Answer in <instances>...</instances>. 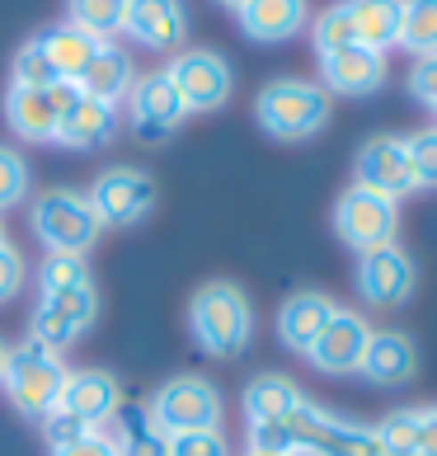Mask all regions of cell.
Wrapping results in <instances>:
<instances>
[{"label": "cell", "mask_w": 437, "mask_h": 456, "mask_svg": "<svg viewBox=\"0 0 437 456\" xmlns=\"http://www.w3.org/2000/svg\"><path fill=\"white\" fill-rule=\"evenodd\" d=\"M235 24L255 43H287L311 24V5L306 0H245L235 10Z\"/></svg>", "instance_id": "22"}, {"label": "cell", "mask_w": 437, "mask_h": 456, "mask_svg": "<svg viewBox=\"0 0 437 456\" xmlns=\"http://www.w3.org/2000/svg\"><path fill=\"white\" fill-rule=\"evenodd\" d=\"M123 33L146 53H183L189 38V5L183 0H127Z\"/></svg>", "instance_id": "17"}, {"label": "cell", "mask_w": 437, "mask_h": 456, "mask_svg": "<svg viewBox=\"0 0 437 456\" xmlns=\"http://www.w3.org/2000/svg\"><path fill=\"white\" fill-rule=\"evenodd\" d=\"M90 208L99 216V226H137L146 222L150 212H156V179H150L146 170H137V165H109V170H99V179L90 183Z\"/></svg>", "instance_id": "9"}, {"label": "cell", "mask_w": 437, "mask_h": 456, "mask_svg": "<svg viewBox=\"0 0 437 456\" xmlns=\"http://www.w3.org/2000/svg\"><path fill=\"white\" fill-rule=\"evenodd\" d=\"M320 86L334 94H348V99H362V94H376L385 86V57L372 53V47H339V53H325L320 57Z\"/></svg>", "instance_id": "18"}, {"label": "cell", "mask_w": 437, "mask_h": 456, "mask_svg": "<svg viewBox=\"0 0 437 456\" xmlns=\"http://www.w3.org/2000/svg\"><path fill=\"white\" fill-rule=\"evenodd\" d=\"M216 5H226V10H240V5H245V0H216Z\"/></svg>", "instance_id": "42"}, {"label": "cell", "mask_w": 437, "mask_h": 456, "mask_svg": "<svg viewBox=\"0 0 437 456\" xmlns=\"http://www.w3.org/2000/svg\"><path fill=\"white\" fill-rule=\"evenodd\" d=\"M28 231L47 255H90L99 240V216L85 193L76 189H47L28 208Z\"/></svg>", "instance_id": "4"}, {"label": "cell", "mask_w": 437, "mask_h": 456, "mask_svg": "<svg viewBox=\"0 0 437 456\" xmlns=\"http://www.w3.org/2000/svg\"><path fill=\"white\" fill-rule=\"evenodd\" d=\"M117 404H123V381H117L109 367H76V371H66L57 410L76 414L80 424H90V428H104L109 419L117 414Z\"/></svg>", "instance_id": "16"}, {"label": "cell", "mask_w": 437, "mask_h": 456, "mask_svg": "<svg viewBox=\"0 0 437 456\" xmlns=\"http://www.w3.org/2000/svg\"><path fill=\"white\" fill-rule=\"evenodd\" d=\"M165 76L174 80V90H179L189 113H216L231 104L235 76H231V61L216 47H183V53L170 57Z\"/></svg>", "instance_id": "10"}, {"label": "cell", "mask_w": 437, "mask_h": 456, "mask_svg": "<svg viewBox=\"0 0 437 456\" xmlns=\"http://www.w3.org/2000/svg\"><path fill=\"white\" fill-rule=\"evenodd\" d=\"M80 90L71 86V80H61V86L53 90H20L10 86L5 90V123L20 142H53L57 137V118L66 113V104H71Z\"/></svg>", "instance_id": "15"}, {"label": "cell", "mask_w": 437, "mask_h": 456, "mask_svg": "<svg viewBox=\"0 0 437 456\" xmlns=\"http://www.w3.org/2000/svg\"><path fill=\"white\" fill-rule=\"evenodd\" d=\"M424 424H428V404H409V410H391L381 419L376 437L385 456H418V443H424Z\"/></svg>", "instance_id": "29"}, {"label": "cell", "mask_w": 437, "mask_h": 456, "mask_svg": "<svg viewBox=\"0 0 437 456\" xmlns=\"http://www.w3.org/2000/svg\"><path fill=\"white\" fill-rule=\"evenodd\" d=\"M33 43H38V53L47 57V66L57 71V80H80V71L90 66V57H94V38H85L80 28H71V24H53V28H43V33H33Z\"/></svg>", "instance_id": "27"}, {"label": "cell", "mask_w": 437, "mask_h": 456, "mask_svg": "<svg viewBox=\"0 0 437 456\" xmlns=\"http://www.w3.org/2000/svg\"><path fill=\"white\" fill-rule=\"evenodd\" d=\"M352 282L372 311H400L418 292V264L405 245H381L372 255H358Z\"/></svg>", "instance_id": "11"}, {"label": "cell", "mask_w": 437, "mask_h": 456, "mask_svg": "<svg viewBox=\"0 0 437 456\" xmlns=\"http://www.w3.org/2000/svg\"><path fill=\"white\" fill-rule=\"evenodd\" d=\"M80 282H94L85 255H47L38 268V292H61V287H80Z\"/></svg>", "instance_id": "32"}, {"label": "cell", "mask_w": 437, "mask_h": 456, "mask_svg": "<svg viewBox=\"0 0 437 456\" xmlns=\"http://www.w3.org/2000/svg\"><path fill=\"white\" fill-rule=\"evenodd\" d=\"M94 320H99V287L94 282L61 287V292H38V306L28 315V339H38L53 353H66L94 330Z\"/></svg>", "instance_id": "7"}, {"label": "cell", "mask_w": 437, "mask_h": 456, "mask_svg": "<svg viewBox=\"0 0 437 456\" xmlns=\"http://www.w3.org/2000/svg\"><path fill=\"white\" fill-rule=\"evenodd\" d=\"M28 160L20 156L14 146L0 142V212H10V208H20V202L28 198Z\"/></svg>", "instance_id": "33"}, {"label": "cell", "mask_w": 437, "mask_h": 456, "mask_svg": "<svg viewBox=\"0 0 437 456\" xmlns=\"http://www.w3.org/2000/svg\"><path fill=\"white\" fill-rule=\"evenodd\" d=\"M5 358H10V344L0 339V377H5Z\"/></svg>", "instance_id": "41"}, {"label": "cell", "mask_w": 437, "mask_h": 456, "mask_svg": "<svg viewBox=\"0 0 437 456\" xmlns=\"http://www.w3.org/2000/svg\"><path fill=\"white\" fill-rule=\"evenodd\" d=\"M282 424L292 433L296 456H385L372 424L344 419V414H334L315 400H306L292 419H282Z\"/></svg>", "instance_id": "6"}, {"label": "cell", "mask_w": 437, "mask_h": 456, "mask_svg": "<svg viewBox=\"0 0 437 456\" xmlns=\"http://www.w3.org/2000/svg\"><path fill=\"white\" fill-rule=\"evenodd\" d=\"M189 334L207 358H240L255 339V306L249 292L231 278H212L189 297Z\"/></svg>", "instance_id": "1"}, {"label": "cell", "mask_w": 437, "mask_h": 456, "mask_svg": "<svg viewBox=\"0 0 437 456\" xmlns=\"http://www.w3.org/2000/svg\"><path fill=\"white\" fill-rule=\"evenodd\" d=\"M400 10H405V0H344L352 43L385 57L400 43Z\"/></svg>", "instance_id": "25"}, {"label": "cell", "mask_w": 437, "mask_h": 456, "mask_svg": "<svg viewBox=\"0 0 437 456\" xmlns=\"http://www.w3.org/2000/svg\"><path fill=\"white\" fill-rule=\"evenodd\" d=\"M117 137V104H104V99L76 94L66 113L57 118V146L66 151H99Z\"/></svg>", "instance_id": "21"}, {"label": "cell", "mask_w": 437, "mask_h": 456, "mask_svg": "<svg viewBox=\"0 0 437 456\" xmlns=\"http://www.w3.org/2000/svg\"><path fill=\"white\" fill-rule=\"evenodd\" d=\"M395 47H405L409 57H437V0H405Z\"/></svg>", "instance_id": "30"}, {"label": "cell", "mask_w": 437, "mask_h": 456, "mask_svg": "<svg viewBox=\"0 0 437 456\" xmlns=\"http://www.w3.org/2000/svg\"><path fill=\"white\" fill-rule=\"evenodd\" d=\"M352 183H362V189L372 193H385V198H405L414 193V160H409V142L395 137V132H381V137L362 142L358 160H352Z\"/></svg>", "instance_id": "13"}, {"label": "cell", "mask_w": 437, "mask_h": 456, "mask_svg": "<svg viewBox=\"0 0 437 456\" xmlns=\"http://www.w3.org/2000/svg\"><path fill=\"white\" fill-rule=\"evenodd\" d=\"M409 160H414V183L418 189H437V127L409 132Z\"/></svg>", "instance_id": "34"}, {"label": "cell", "mask_w": 437, "mask_h": 456, "mask_svg": "<svg viewBox=\"0 0 437 456\" xmlns=\"http://www.w3.org/2000/svg\"><path fill=\"white\" fill-rule=\"evenodd\" d=\"M0 240H5V226H0Z\"/></svg>", "instance_id": "43"}, {"label": "cell", "mask_w": 437, "mask_h": 456, "mask_svg": "<svg viewBox=\"0 0 437 456\" xmlns=\"http://www.w3.org/2000/svg\"><path fill=\"white\" fill-rule=\"evenodd\" d=\"M409 94H414L424 109L437 113V57H418V61H414V71H409Z\"/></svg>", "instance_id": "38"}, {"label": "cell", "mask_w": 437, "mask_h": 456, "mask_svg": "<svg viewBox=\"0 0 437 456\" xmlns=\"http://www.w3.org/2000/svg\"><path fill=\"white\" fill-rule=\"evenodd\" d=\"M47 456H117V447H113V437H109L104 428H94V433L80 437V443L57 447V452H47Z\"/></svg>", "instance_id": "39"}, {"label": "cell", "mask_w": 437, "mask_h": 456, "mask_svg": "<svg viewBox=\"0 0 437 456\" xmlns=\"http://www.w3.org/2000/svg\"><path fill=\"white\" fill-rule=\"evenodd\" d=\"M24 278H28L24 255L10 240H0V306H10V301L24 292Z\"/></svg>", "instance_id": "36"}, {"label": "cell", "mask_w": 437, "mask_h": 456, "mask_svg": "<svg viewBox=\"0 0 437 456\" xmlns=\"http://www.w3.org/2000/svg\"><path fill=\"white\" fill-rule=\"evenodd\" d=\"M170 456H231V437L222 428H198V433H174Z\"/></svg>", "instance_id": "35"}, {"label": "cell", "mask_w": 437, "mask_h": 456, "mask_svg": "<svg viewBox=\"0 0 437 456\" xmlns=\"http://www.w3.org/2000/svg\"><path fill=\"white\" fill-rule=\"evenodd\" d=\"M245 456H255V452H245Z\"/></svg>", "instance_id": "44"}, {"label": "cell", "mask_w": 437, "mask_h": 456, "mask_svg": "<svg viewBox=\"0 0 437 456\" xmlns=\"http://www.w3.org/2000/svg\"><path fill=\"white\" fill-rule=\"evenodd\" d=\"M334 235L352 249V255H372L381 245H395L400 235V202L385 198V193H372L362 183L339 193L334 202Z\"/></svg>", "instance_id": "8"}, {"label": "cell", "mask_w": 437, "mask_h": 456, "mask_svg": "<svg viewBox=\"0 0 437 456\" xmlns=\"http://www.w3.org/2000/svg\"><path fill=\"white\" fill-rule=\"evenodd\" d=\"M306 400L311 395L301 391L287 371H259V377H249V386H245L240 410H245L249 424H282V419H292Z\"/></svg>", "instance_id": "23"}, {"label": "cell", "mask_w": 437, "mask_h": 456, "mask_svg": "<svg viewBox=\"0 0 437 456\" xmlns=\"http://www.w3.org/2000/svg\"><path fill=\"white\" fill-rule=\"evenodd\" d=\"M123 20H127V0H66V24L94 43H113L123 33Z\"/></svg>", "instance_id": "28"}, {"label": "cell", "mask_w": 437, "mask_h": 456, "mask_svg": "<svg viewBox=\"0 0 437 456\" xmlns=\"http://www.w3.org/2000/svg\"><path fill=\"white\" fill-rule=\"evenodd\" d=\"M372 344V320L362 311H334V320L320 330V339L306 348V362L325 377H352L362 367V353Z\"/></svg>", "instance_id": "14"}, {"label": "cell", "mask_w": 437, "mask_h": 456, "mask_svg": "<svg viewBox=\"0 0 437 456\" xmlns=\"http://www.w3.org/2000/svg\"><path fill=\"white\" fill-rule=\"evenodd\" d=\"M334 99L320 80H301V76H278L255 94V118L273 142H306L329 123Z\"/></svg>", "instance_id": "2"}, {"label": "cell", "mask_w": 437, "mask_h": 456, "mask_svg": "<svg viewBox=\"0 0 437 456\" xmlns=\"http://www.w3.org/2000/svg\"><path fill=\"white\" fill-rule=\"evenodd\" d=\"M132 86H137V66H132L127 47H117V43H99L90 66L76 80L80 94L104 99V104H123V99L132 94Z\"/></svg>", "instance_id": "24"}, {"label": "cell", "mask_w": 437, "mask_h": 456, "mask_svg": "<svg viewBox=\"0 0 437 456\" xmlns=\"http://www.w3.org/2000/svg\"><path fill=\"white\" fill-rule=\"evenodd\" d=\"M183 118H189V109H183L174 80L165 76V66H160V71L137 76V86H132V94H127L132 137L146 142V146H160V142H170L174 132L183 127Z\"/></svg>", "instance_id": "12"}, {"label": "cell", "mask_w": 437, "mask_h": 456, "mask_svg": "<svg viewBox=\"0 0 437 456\" xmlns=\"http://www.w3.org/2000/svg\"><path fill=\"white\" fill-rule=\"evenodd\" d=\"M358 377L367 386H409L418 377V344L405 330H372Z\"/></svg>", "instance_id": "19"}, {"label": "cell", "mask_w": 437, "mask_h": 456, "mask_svg": "<svg viewBox=\"0 0 437 456\" xmlns=\"http://www.w3.org/2000/svg\"><path fill=\"white\" fill-rule=\"evenodd\" d=\"M66 367L61 353L43 348L38 339H20L5 358V377H0V391H5L10 410L28 419V424H43L47 414L57 410V395H61V381H66Z\"/></svg>", "instance_id": "3"}, {"label": "cell", "mask_w": 437, "mask_h": 456, "mask_svg": "<svg viewBox=\"0 0 437 456\" xmlns=\"http://www.w3.org/2000/svg\"><path fill=\"white\" fill-rule=\"evenodd\" d=\"M146 410L165 437H174V433H198V428H222L226 400H222L212 377H203V371H179V377L156 386Z\"/></svg>", "instance_id": "5"}, {"label": "cell", "mask_w": 437, "mask_h": 456, "mask_svg": "<svg viewBox=\"0 0 437 456\" xmlns=\"http://www.w3.org/2000/svg\"><path fill=\"white\" fill-rule=\"evenodd\" d=\"M113 424V447L117 456H170V437L156 428L146 404H117V414L109 419Z\"/></svg>", "instance_id": "26"}, {"label": "cell", "mask_w": 437, "mask_h": 456, "mask_svg": "<svg viewBox=\"0 0 437 456\" xmlns=\"http://www.w3.org/2000/svg\"><path fill=\"white\" fill-rule=\"evenodd\" d=\"M334 311H339V301H334L329 292H315V287L292 292L278 306V339H282V348H292V353L306 358V348L320 339V330L334 320Z\"/></svg>", "instance_id": "20"}, {"label": "cell", "mask_w": 437, "mask_h": 456, "mask_svg": "<svg viewBox=\"0 0 437 456\" xmlns=\"http://www.w3.org/2000/svg\"><path fill=\"white\" fill-rule=\"evenodd\" d=\"M10 86H20V90H53V86H61L57 71L47 66V57L38 53V43H33V38L10 57Z\"/></svg>", "instance_id": "31"}, {"label": "cell", "mask_w": 437, "mask_h": 456, "mask_svg": "<svg viewBox=\"0 0 437 456\" xmlns=\"http://www.w3.org/2000/svg\"><path fill=\"white\" fill-rule=\"evenodd\" d=\"M38 428H43V437H47V452L71 447V443H80L85 433H94L90 424H80V419H76V414H66V410H53V414H47Z\"/></svg>", "instance_id": "37"}, {"label": "cell", "mask_w": 437, "mask_h": 456, "mask_svg": "<svg viewBox=\"0 0 437 456\" xmlns=\"http://www.w3.org/2000/svg\"><path fill=\"white\" fill-rule=\"evenodd\" d=\"M418 456H437V414L428 404V424H424V443H418Z\"/></svg>", "instance_id": "40"}]
</instances>
